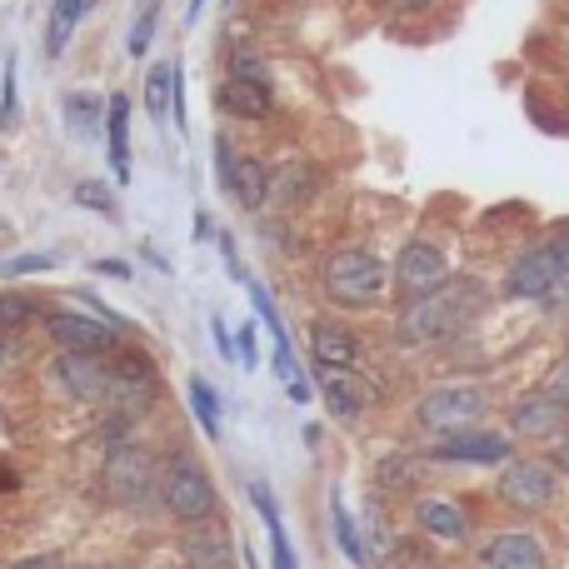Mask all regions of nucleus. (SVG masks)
Masks as SVG:
<instances>
[{"label": "nucleus", "instance_id": "obj_26", "mask_svg": "<svg viewBox=\"0 0 569 569\" xmlns=\"http://www.w3.org/2000/svg\"><path fill=\"white\" fill-rule=\"evenodd\" d=\"M90 10H96V0H56V6H50V20H46V56L50 60L66 56L76 30H80V20H86Z\"/></svg>", "mask_w": 569, "mask_h": 569}, {"label": "nucleus", "instance_id": "obj_53", "mask_svg": "<svg viewBox=\"0 0 569 569\" xmlns=\"http://www.w3.org/2000/svg\"><path fill=\"white\" fill-rule=\"evenodd\" d=\"M226 6H236V0H226Z\"/></svg>", "mask_w": 569, "mask_h": 569}, {"label": "nucleus", "instance_id": "obj_4", "mask_svg": "<svg viewBox=\"0 0 569 569\" xmlns=\"http://www.w3.org/2000/svg\"><path fill=\"white\" fill-rule=\"evenodd\" d=\"M320 295L335 310H375L390 295V266L370 246H335L320 260Z\"/></svg>", "mask_w": 569, "mask_h": 569}, {"label": "nucleus", "instance_id": "obj_21", "mask_svg": "<svg viewBox=\"0 0 569 569\" xmlns=\"http://www.w3.org/2000/svg\"><path fill=\"white\" fill-rule=\"evenodd\" d=\"M270 160L256 150H240L236 160V190H230V206H240L246 216H266L270 210Z\"/></svg>", "mask_w": 569, "mask_h": 569}, {"label": "nucleus", "instance_id": "obj_3", "mask_svg": "<svg viewBox=\"0 0 569 569\" xmlns=\"http://www.w3.org/2000/svg\"><path fill=\"white\" fill-rule=\"evenodd\" d=\"M100 495L120 515H130V520L166 515L160 510V455L146 440L116 445L110 455H100Z\"/></svg>", "mask_w": 569, "mask_h": 569}, {"label": "nucleus", "instance_id": "obj_5", "mask_svg": "<svg viewBox=\"0 0 569 569\" xmlns=\"http://www.w3.org/2000/svg\"><path fill=\"white\" fill-rule=\"evenodd\" d=\"M160 405V360L140 340H120V350L110 355V400L106 410L130 415L136 425H146Z\"/></svg>", "mask_w": 569, "mask_h": 569}, {"label": "nucleus", "instance_id": "obj_8", "mask_svg": "<svg viewBox=\"0 0 569 569\" xmlns=\"http://www.w3.org/2000/svg\"><path fill=\"white\" fill-rule=\"evenodd\" d=\"M46 385L66 405H80V410H106V400H110V360L106 355L56 350L50 355V365H46Z\"/></svg>", "mask_w": 569, "mask_h": 569}, {"label": "nucleus", "instance_id": "obj_20", "mask_svg": "<svg viewBox=\"0 0 569 569\" xmlns=\"http://www.w3.org/2000/svg\"><path fill=\"white\" fill-rule=\"evenodd\" d=\"M106 160L116 170V186L126 190L130 176H136V156H130V96L116 90L106 100Z\"/></svg>", "mask_w": 569, "mask_h": 569}, {"label": "nucleus", "instance_id": "obj_27", "mask_svg": "<svg viewBox=\"0 0 569 569\" xmlns=\"http://www.w3.org/2000/svg\"><path fill=\"white\" fill-rule=\"evenodd\" d=\"M176 76H180V60H156L146 70V116L150 126H166L170 120V106H176Z\"/></svg>", "mask_w": 569, "mask_h": 569}, {"label": "nucleus", "instance_id": "obj_7", "mask_svg": "<svg viewBox=\"0 0 569 569\" xmlns=\"http://www.w3.org/2000/svg\"><path fill=\"white\" fill-rule=\"evenodd\" d=\"M40 335L50 340V350H76V355H116L120 335L110 330L100 315H86L80 305H40Z\"/></svg>", "mask_w": 569, "mask_h": 569}, {"label": "nucleus", "instance_id": "obj_10", "mask_svg": "<svg viewBox=\"0 0 569 569\" xmlns=\"http://www.w3.org/2000/svg\"><path fill=\"white\" fill-rule=\"evenodd\" d=\"M500 500L510 505V510L520 515H535V510H550L555 500H560V475H555V465L545 460H510L500 470Z\"/></svg>", "mask_w": 569, "mask_h": 569}, {"label": "nucleus", "instance_id": "obj_37", "mask_svg": "<svg viewBox=\"0 0 569 569\" xmlns=\"http://www.w3.org/2000/svg\"><path fill=\"white\" fill-rule=\"evenodd\" d=\"M210 150H216V186H220V196L230 200V190H236V160H240V150L230 146L226 130H220V136L210 140Z\"/></svg>", "mask_w": 569, "mask_h": 569}, {"label": "nucleus", "instance_id": "obj_23", "mask_svg": "<svg viewBox=\"0 0 569 569\" xmlns=\"http://www.w3.org/2000/svg\"><path fill=\"white\" fill-rule=\"evenodd\" d=\"M106 100L110 96H96V90H66L60 110H66V130L80 146H96L106 136Z\"/></svg>", "mask_w": 569, "mask_h": 569}, {"label": "nucleus", "instance_id": "obj_45", "mask_svg": "<svg viewBox=\"0 0 569 569\" xmlns=\"http://www.w3.org/2000/svg\"><path fill=\"white\" fill-rule=\"evenodd\" d=\"M430 6H435V0H385V10H390V16H425Z\"/></svg>", "mask_w": 569, "mask_h": 569}, {"label": "nucleus", "instance_id": "obj_38", "mask_svg": "<svg viewBox=\"0 0 569 569\" xmlns=\"http://www.w3.org/2000/svg\"><path fill=\"white\" fill-rule=\"evenodd\" d=\"M26 360H30V350H26V335H16V330H0V380H10V375H20V370H26Z\"/></svg>", "mask_w": 569, "mask_h": 569}, {"label": "nucleus", "instance_id": "obj_1", "mask_svg": "<svg viewBox=\"0 0 569 569\" xmlns=\"http://www.w3.org/2000/svg\"><path fill=\"white\" fill-rule=\"evenodd\" d=\"M160 510H166V520L180 525V530L220 520L216 475H210V465L200 460L186 440L160 450Z\"/></svg>", "mask_w": 569, "mask_h": 569}, {"label": "nucleus", "instance_id": "obj_32", "mask_svg": "<svg viewBox=\"0 0 569 569\" xmlns=\"http://www.w3.org/2000/svg\"><path fill=\"white\" fill-rule=\"evenodd\" d=\"M156 30H160V0H146V6L136 10V26H130V36H126V50L136 60H146L150 56V40H156Z\"/></svg>", "mask_w": 569, "mask_h": 569}, {"label": "nucleus", "instance_id": "obj_31", "mask_svg": "<svg viewBox=\"0 0 569 569\" xmlns=\"http://www.w3.org/2000/svg\"><path fill=\"white\" fill-rule=\"evenodd\" d=\"M40 305L46 300H36L30 290H0V330H26V325H36L40 320Z\"/></svg>", "mask_w": 569, "mask_h": 569}, {"label": "nucleus", "instance_id": "obj_40", "mask_svg": "<svg viewBox=\"0 0 569 569\" xmlns=\"http://www.w3.org/2000/svg\"><path fill=\"white\" fill-rule=\"evenodd\" d=\"M216 246H220V260H226V270H230V280H240L246 284V266H240V250H236V230H216Z\"/></svg>", "mask_w": 569, "mask_h": 569}, {"label": "nucleus", "instance_id": "obj_39", "mask_svg": "<svg viewBox=\"0 0 569 569\" xmlns=\"http://www.w3.org/2000/svg\"><path fill=\"white\" fill-rule=\"evenodd\" d=\"M236 360H240V370H256V365H260V335H256V325H240V330H236Z\"/></svg>", "mask_w": 569, "mask_h": 569}, {"label": "nucleus", "instance_id": "obj_33", "mask_svg": "<svg viewBox=\"0 0 569 569\" xmlns=\"http://www.w3.org/2000/svg\"><path fill=\"white\" fill-rule=\"evenodd\" d=\"M60 260L50 256V250H26V256H10L0 260V280H26V276H46V270H56Z\"/></svg>", "mask_w": 569, "mask_h": 569}, {"label": "nucleus", "instance_id": "obj_36", "mask_svg": "<svg viewBox=\"0 0 569 569\" xmlns=\"http://www.w3.org/2000/svg\"><path fill=\"white\" fill-rule=\"evenodd\" d=\"M390 565H395V569H440V560H435L430 545H425V540H400V535H395Z\"/></svg>", "mask_w": 569, "mask_h": 569}, {"label": "nucleus", "instance_id": "obj_49", "mask_svg": "<svg viewBox=\"0 0 569 569\" xmlns=\"http://www.w3.org/2000/svg\"><path fill=\"white\" fill-rule=\"evenodd\" d=\"M140 260H146V266H156V270H160V276H170V260H166V256H160V250H156V246H146V250H140Z\"/></svg>", "mask_w": 569, "mask_h": 569}, {"label": "nucleus", "instance_id": "obj_48", "mask_svg": "<svg viewBox=\"0 0 569 569\" xmlns=\"http://www.w3.org/2000/svg\"><path fill=\"white\" fill-rule=\"evenodd\" d=\"M20 490V475L10 470V460H0V495H16Z\"/></svg>", "mask_w": 569, "mask_h": 569}, {"label": "nucleus", "instance_id": "obj_18", "mask_svg": "<svg viewBox=\"0 0 569 569\" xmlns=\"http://www.w3.org/2000/svg\"><path fill=\"white\" fill-rule=\"evenodd\" d=\"M545 545L530 530H500L475 550V569H545Z\"/></svg>", "mask_w": 569, "mask_h": 569}, {"label": "nucleus", "instance_id": "obj_11", "mask_svg": "<svg viewBox=\"0 0 569 569\" xmlns=\"http://www.w3.org/2000/svg\"><path fill=\"white\" fill-rule=\"evenodd\" d=\"M565 276H569V270H565L560 250H555L550 240H540V246H525L520 256L510 260V270H505V295H510V300L540 305Z\"/></svg>", "mask_w": 569, "mask_h": 569}, {"label": "nucleus", "instance_id": "obj_22", "mask_svg": "<svg viewBox=\"0 0 569 569\" xmlns=\"http://www.w3.org/2000/svg\"><path fill=\"white\" fill-rule=\"evenodd\" d=\"M415 525H420L425 540H440V545L470 540V515H465L455 500H440V495H430V500L415 505Z\"/></svg>", "mask_w": 569, "mask_h": 569}, {"label": "nucleus", "instance_id": "obj_34", "mask_svg": "<svg viewBox=\"0 0 569 569\" xmlns=\"http://www.w3.org/2000/svg\"><path fill=\"white\" fill-rule=\"evenodd\" d=\"M20 126V80H16V56H6V70H0V130Z\"/></svg>", "mask_w": 569, "mask_h": 569}, {"label": "nucleus", "instance_id": "obj_41", "mask_svg": "<svg viewBox=\"0 0 569 569\" xmlns=\"http://www.w3.org/2000/svg\"><path fill=\"white\" fill-rule=\"evenodd\" d=\"M66 565H70L66 555H56V550H40V555H20V560L0 565V569H66Z\"/></svg>", "mask_w": 569, "mask_h": 569}, {"label": "nucleus", "instance_id": "obj_54", "mask_svg": "<svg viewBox=\"0 0 569 569\" xmlns=\"http://www.w3.org/2000/svg\"><path fill=\"white\" fill-rule=\"evenodd\" d=\"M0 170H6V166H0Z\"/></svg>", "mask_w": 569, "mask_h": 569}, {"label": "nucleus", "instance_id": "obj_15", "mask_svg": "<svg viewBox=\"0 0 569 569\" xmlns=\"http://www.w3.org/2000/svg\"><path fill=\"white\" fill-rule=\"evenodd\" d=\"M176 560L180 569H236V540L220 520L190 525L176 535Z\"/></svg>", "mask_w": 569, "mask_h": 569}, {"label": "nucleus", "instance_id": "obj_42", "mask_svg": "<svg viewBox=\"0 0 569 569\" xmlns=\"http://www.w3.org/2000/svg\"><path fill=\"white\" fill-rule=\"evenodd\" d=\"M90 270H96V276H106V280H136V266H130V260H116V256L90 260Z\"/></svg>", "mask_w": 569, "mask_h": 569}, {"label": "nucleus", "instance_id": "obj_16", "mask_svg": "<svg viewBox=\"0 0 569 569\" xmlns=\"http://www.w3.org/2000/svg\"><path fill=\"white\" fill-rule=\"evenodd\" d=\"M569 425V405H560L550 390H530L510 405V435L515 440H555Z\"/></svg>", "mask_w": 569, "mask_h": 569}, {"label": "nucleus", "instance_id": "obj_52", "mask_svg": "<svg viewBox=\"0 0 569 569\" xmlns=\"http://www.w3.org/2000/svg\"><path fill=\"white\" fill-rule=\"evenodd\" d=\"M66 569H90V565H66Z\"/></svg>", "mask_w": 569, "mask_h": 569}, {"label": "nucleus", "instance_id": "obj_28", "mask_svg": "<svg viewBox=\"0 0 569 569\" xmlns=\"http://www.w3.org/2000/svg\"><path fill=\"white\" fill-rule=\"evenodd\" d=\"M186 405H190V415H196L200 435H206V440H220L226 405H220V390L206 380V375H190V380H186Z\"/></svg>", "mask_w": 569, "mask_h": 569}, {"label": "nucleus", "instance_id": "obj_2", "mask_svg": "<svg viewBox=\"0 0 569 569\" xmlns=\"http://www.w3.org/2000/svg\"><path fill=\"white\" fill-rule=\"evenodd\" d=\"M480 310V284L475 280H450L445 290L425 295V300H405L400 315H395V340L405 350H430V345H445L465 330Z\"/></svg>", "mask_w": 569, "mask_h": 569}, {"label": "nucleus", "instance_id": "obj_43", "mask_svg": "<svg viewBox=\"0 0 569 569\" xmlns=\"http://www.w3.org/2000/svg\"><path fill=\"white\" fill-rule=\"evenodd\" d=\"M210 335H216V350H220V360H226V365H236V335H230V325L220 320V315H216V320H210Z\"/></svg>", "mask_w": 569, "mask_h": 569}, {"label": "nucleus", "instance_id": "obj_35", "mask_svg": "<svg viewBox=\"0 0 569 569\" xmlns=\"http://www.w3.org/2000/svg\"><path fill=\"white\" fill-rule=\"evenodd\" d=\"M226 76H240V80H260V86H276V76H270L266 56H256L250 46H236L226 60Z\"/></svg>", "mask_w": 569, "mask_h": 569}, {"label": "nucleus", "instance_id": "obj_12", "mask_svg": "<svg viewBox=\"0 0 569 569\" xmlns=\"http://www.w3.org/2000/svg\"><path fill=\"white\" fill-rule=\"evenodd\" d=\"M305 345H310V370H365V340L340 315H315Z\"/></svg>", "mask_w": 569, "mask_h": 569}, {"label": "nucleus", "instance_id": "obj_30", "mask_svg": "<svg viewBox=\"0 0 569 569\" xmlns=\"http://www.w3.org/2000/svg\"><path fill=\"white\" fill-rule=\"evenodd\" d=\"M70 200H76L80 210H90V216H100V220H120L116 186H106V180H76V186H70Z\"/></svg>", "mask_w": 569, "mask_h": 569}, {"label": "nucleus", "instance_id": "obj_13", "mask_svg": "<svg viewBox=\"0 0 569 569\" xmlns=\"http://www.w3.org/2000/svg\"><path fill=\"white\" fill-rule=\"evenodd\" d=\"M430 465H510L515 460V435H500V430H455V435H440V440L425 450Z\"/></svg>", "mask_w": 569, "mask_h": 569}, {"label": "nucleus", "instance_id": "obj_6", "mask_svg": "<svg viewBox=\"0 0 569 569\" xmlns=\"http://www.w3.org/2000/svg\"><path fill=\"white\" fill-rule=\"evenodd\" d=\"M490 410V390L485 385H435V390L420 395L415 405V425L425 435H455V430H475Z\"/></svg>", "mask_w": 569, "mask_h": 569}, {"label": "nucleus", "instance_id": "obj_9", "mask_svg": "<svg viewBox=\"0 0 569 569\" xmlns=\"http://www.w3.org/2000/svg\"><path fill=\"white\" fill-rule=\"evenodd\" d=\"M450 280H455L450 256H445L435 240H425V236L405 240L400 256H395V266H390V290L400 295V300H425V295L445 290Z\"/></svg>", "mask_w": 569, "mask_h": 569}, {"label": "nucleus", "instance_id": "obj_19", "mask_svg": "<svg viewBox=\"0 0 569 569\" xmlns=\"http://www.w3.org/2000/svg\"><path fill=\"white\" fill-rule=\"evenodd\" d=\"M216 106H220V116H230V120H246V126H266V120L276 116V86L226 76V80L216 86Z\"/></svg>", "mask_w": 569, "mask_h": 569}, {"label": "nucleus", "instance_id": "obj_47", "mask_svg": "<svg viewBox=\"0 0 569 569\" xmlns=\"http://www.w3.org/2000/svg\"><path fill=\"white\" fill-rule=\"evenodd\" d=\"M284 395H290V400H295V405H310V400H315L310 380H295V385H284Z\"/></svg>", "mask_w": 569, "mask_h": 569}, {"label": "nucleus", "instance_id": "obj_51", "mask_svg": "<svg viewBox=\"0 0 569 569\" xmlns=\"http://www.w3.org/2000/svg\"><path fill=\"white\" fill-rule=\"evenodd\" d=\"M555 465H560V470H569V440H560V450H555Z\"/></svg>", "mask_w": 569, "mask_h": 569}, {"label": "nucleus", "instance_id": "obj_50", "mask_svg": "<svg viewBox=\"0 0 569 569\" xmlns=\"http://www.w3.org/2000/svg\"><path fill=\"white\" fill-rule=\"evenodd\" d=\"M200 10H206V0H186V26H196Z\"/></svg>", "mask_w": 569, "mask_h": 569}, {"label": "nucleus", "instance_id": "obj_17", "mask_svg": "<svg viewBox=\"0 0 569 569\" xmlns=\"http://www.w3.org/2000/svg\"><path fill=\"white\" fill-rule=\"evenodd\" d=\"M315 385H320V400L330 410V420L340 425H355L375 400V385L360 370H315Z\"/></svg>", "mask_w": 569, "mask_h": 569}, {"label": "nucleus", "instance_id": "obj_46", "mask_svg": "<svg viewBox=\"0 0 569 569\" xmlns=\"http://www.w3.org/2000/svg\"><path fill=\"white\" fill-rule=\"evenodd\" d=\"M190 236H196V240H216V220H210L206 210H196V216H190Z\"/></svg>", "mask_w": 569, "mask_h": 569}, {"label": "nucleus", "instance_id": "obj_44", "mask_svg": "<svg viewBox=\"0 0 569 569\" xmlns=\"http://www.w3.org/2000/svg\"><path fill=\"white\" fill-rule=\"evenodd\" d=\"M545 390H550L560 405H569V355H565V360L550 370V385H545Z\"/></svg>", "mask_w": 569, "mask_h": 569}, {"label": "nucleus", "instance_id": "obj_29", "mask_svg": "<svg viewBox=\"0 0 569 569\" xmlns=\"http://www.w3.org/2000/svg\"><path fill=\"white\" fill-rule=\"evenodd\" d=\"M330 525H335V545H340L345 560H350L355 569H370V550H365V535H360V525H355V515L345 510L340 495H330Z\"/></svg>", "mask_w": 569, "mask_h": 569}, {"label": "nucleus", "instance_id": "obj_14", "mask_svg": "<svg viewBox=\"0 0 569 569\" xmlns=\"http://www.w3.org/2000/svg\"><path fill=\"white\" fill-rule=\"evenodd\" d=\"M320 190H325V170L305 156H290L270 170V210H276V216H295V210L315 206Z\"/></svg>", "mask_w": 569, "mask_h": 569}, {"label": "nucleus", "instance_id": "obj_25", "mask_svg": "<svg viewBox=\"0 0 569 569\" xmlns=\"http://www.w3.org/2000/svg\"><path fill=\"white\" fill-rule=\"evenodd\" d=\"M250 505H256V515L270 530V569H300V560H295V550H290V535H284L280 505H276V495H270L266 480H250Z\"/></svg>", "mask_w": 569, "mask_h": 569}, {"label": "nucleus", "instance_id": "obj_24", "mask_svg": "<svg viewBox=\"0 0 569 569\" xmlns=\"http://www.w3.org/2000/svg\"><path fill=\"white\" fill-rule=\"evenodd\" d=\"M425 455L420 450H390L375 460V490L380 495H410L425 480Z\"/></svg>", "mask_w": 569, "mask_h": 569}]
</instances>
